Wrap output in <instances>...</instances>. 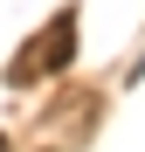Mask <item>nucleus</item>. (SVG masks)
Instances as JSON below:
<instances>
[{
  "label": "nucleus",
  "mask_w": 145,
  "mask_h": 152,
  "mask_svg": "<svg viewBox=\"0 0 145 152\" xmlns=\"http://www.w3.org/2000/svg\"><path fill=\"white\" fill-rule=\"evenodd\" d=\"M69 56H76V14L62 7V14L42 28V42H35V48H21V56L7 62V83H42V76H55Z\"/></svg>",
  "instance_id": "obj_1"
},
{
  "label": "nucleus",
  "mask_w": 145,
  "mask_h": 152,
  "mask_svg": "<svg viewBox=\"0 0 145 152\" xmlns=\"http://www.w3.org/2000/svg\"><path fill=\"white\" fill-rule=\"evenodd\" d=\"M0 152H7V138H0Z\"/></svg>",
  "instance_id": "obj_2"
}]
</instances>
